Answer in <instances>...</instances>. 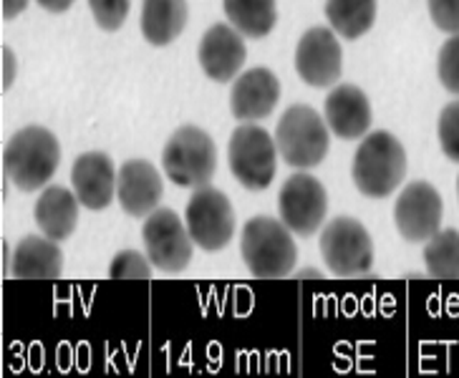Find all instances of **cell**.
<instances>
[{
    "label": "cell",
    "mask_w": 459,
    "mask_h": 378,
    "mask_svg": "<svg viewBox=\"0 0 459 378\" xmlns=\"http://www.w3.org/2000/svg\"><path fill=\"white\" fill-rule=\"evenodd\" d=\"M437 134H439V147L446 159L459 164V101H452L442 108Z\"/></svg>",
    "instance_id": "cell-25"
},
{
    "label": "cell",
    "mask_w": 459,
    "mask_h": 378,
    "mask_svg": "<svg viewBox=\"0 0 459 378\" xmlns=\"http://www.w3.org/2000/svg\"><path fill=\"white\" fill-rule=\"evenodd\" d=\"M281 99V82L268 68L257 66L245 71L232 83L230 91V111L240 122H260L271 116Z\"/></svg>",
    "instance_id": "cell-13"
},
{
    "label": "cell",
    "mask_w": 459,
    "mask_h": 378,
    "mask_svg": "<svg viewBox=\"0 0 459 378\" xmlns=\"http://www.w3.org/2000/svg\"><path fill=\"white\" fill-rule=\"evenodd\" d=\"M325 18L346 41H356L377 21V0H325Z\"/></svg>",
    "instance_id": "cell-21"
},
{
    "label": "cell",
    "mask_w": 459,
    "mask_h": 378,
    "mask_svg": "<svg viewBox=\"0 0 459 378\" xmlns=\"http://www.w3.org/2000/svg\"><path fill=\"white\" fill-rule=\"evenodd\" d=\"M64 272V253L51 237L26 235L15 245L11 275L18 280H58Z\"/></svg>",
    "instance_id": "cell-18"
},
{
    "label": "cell",
    "mask_w": 459,
    "mask_h": 378,
    "mask_svg": "<svg viewBox=\"0 0 459 378\" xmlns=\"http://www.w3.org/2000/svg\"><path fill=\"white\" fill-rule=\"evenodd\" d=\"M296 71L313 89L333 86L343 71V51L333 28H308L296 48Z\"/></svg>",
    "instance_id": "cell-12"
},
{
    "label": "cell",
    "mask_w": 459,
    "mask_h": 378,
    "mask_svg": "<svg viewBox=\"0 0 459 378\" xmlns=\"http://www.w3.org/2000/svg\"><path fill=\"white\" fill-rule=\"evenodd\" d=\"M162 176L144 159H129L117 175V197L129 217H149L162 202Z\"/></svg>",
    "instance_id": "cell-16"
},
{
    "label": "cell",
    "mask_w": 459,
    "mask_h": 378,
    "mask_svg": "<svg viewBox=\"0 0 459 378\" xmlns=\"http://www.w3.org/2000/svg\"><path fill=\"white\" fill-rule=\"evenodd\" d=\"M230 26L247 39H265L275 28V0H222Z\"/></svg>",
    "instance_id": "cell-22"
},
{
    "label": "cell",
    "mask_w": 459,
    "mask_h": 378,
    "mask_svg": "<svg viewBox=\"0 0 459 378\" xmlns=\"http://www.w3.org/2000/svg\"><path fill=\"white\" fill-rule=\"evenodd\" d=\"M278 154L293 169H313L328 154V124L318 111L306 104H296L285 111L275 126Z\"/></svg>",
    "instance_id": "cell-5"
},
{
    "label": "cell",
    "mask_w": 459,
    "mask_h": 378,
    "mask_svg": "<svg viewBox=\"0 0 459 378\" xmlns=\"http://www.w3.org/2000/svg\"><path fill=\"white\" fill-rule=\"evenodd\" d=\"M152 260L144 257L136 250H122L119 255H114L108 265V275L114 280H149L152 278Z\"/></svg>",
    "instance_id": "cell-24"
},
{
    "label": "cell",
    "mask_w": 459,
    "mask_h": 378,
    "mask_svg": "<svg viewBox=\"0 0 459 378\" xmlns=\"http://www.w3.org/2000/svg\"><path fill=\"white\" fill-rule=\"evenodd\" d=\"M15 79V56L11 48H3V89H11Z\"/></svg>",
    "instance_id": "cell-29"
},
{
    "label": "cell",
    "mask_w": 459,
    "mask_h": 378,
    "mask_svg": "<svg viewBox=\"0 0 459 378\" xmlns=\"http://www.w3.org/2000/svg\"><path fill=\"white\" fill-rule=\"evenodd\" d=\"M457 194H459V179H457Z\"/></svg>",
    "instance_id": "cell-33"
},
{
    "label": "cell",
    "mask_w": 459,
    "mask_h": 378,
    "mask_svg": "<svg viewBox=\"0 0 459 378\" xmlns=\"http://www.w3.org/2000/svg\"><path fill=\"white\" fill-rule=\"evenodd\" d=\"M117 175L114 172V162L104 151H86L82 154L74 169H71V185H74V194L79 197V202L86 210H107L114 192H117Z\"/></svg>",
    "instance_id": "cell-15"
},
{
    "label": "cell",
    "mask_w": 459,
    "mask_h": 378,
    "mask_svg": "<svg viewBox=\"0 0 459 378\" xmlns=\"http://www.w3.org/2000/svg\"><path fill=\"white\" fill-rule=\"evenodd\" d=\"M245 54L247 51H245L243 33L232 26L217 23L203 36L197 58H200V66L207 73V79L217 83H228L240 73Z\"/></svg>",
    "instance_id": "cell-14"
},
{
    "label": "cell",
    "mask_w": 459,
    "mask_h": 378,
    "mask_svg": "<svg viewBox=\"0 0 459 378\" xmlns=\"http://www.w3.org/2000/svg\"><path fill=\"white\" fill-rule=\"evenodd\" d=\"M162 167L177 187L200 189L210 185L217 169V147L212 136L200 126H179L164 144Z\"/></svg>",
    "instance_id": "cell-4"
},
{
    "label": "cell",
    "mask_w": 459,
    "mask_h": 378,
    "mask_svg": "<svg viewBox=\"0 0 459 378\" xmlns=\"http://www.w3.org/2000/svg\"><path fill=\"white\" fill-rule=\"evenodd\" d=\"M321 255L336 278H364L374 265V243L353 217H336L321 232Z\"/></svg>",
    "instance_id": "cell-7"
},
{
    "label": "cell",
    "mask_w": 459,
    "mask_h": 378,
    "mask_svg": "<svg viewBox=\"0 0 459 378\" xmlns=\"http://www.w3.org/2000/svg\"><path fill=\"white\" fill-rule=\"evenodd\" d=\"M28 0H3V18L5 21H13L18 15L26 11Z\"/></svg>",
    "instance_id": "cell-30"
},
{
    "label": "cell",
    "mask_w": 459,
    "mask_h": 378,
    "mask_svg": "<svg viewBox=\"0 0 459 378\" xmlns=\"http://www.w3.org/2000/svg\"><path fill=\"white\" fill-rule=\"evenodd\" d=\"M351 176L364 197H389L406 176V151L402 142L389 132H371L353 154Z\"/></svg>",
    "instance_id": "cell-3"
},
{
    "label": "cell",
    "mask_w": 459,
    "mask_h": 378,
    "mask_svg": "<svg viewBox=\"0 0 459 378\" xmlns=\"http://www.w3.org/2000/svg\"><path fill=\"white\" fill-rule=\"evenodd\" d=\"M39 5L48 13H64L74 5V0H39Z\"/></svg>",
    "instance_id": "cell-31"
},
{
    "label": "cell",
    "mask_w": 459,
    "mask_h": 378,
    "mask_svg": "<svg viewBox=\"0 0 459 378\" xmlns=\"http://www.w3.org/2000/svg\"><path fill=\"white\" fill-rule=\"evenodd\" d=\"M185 222L195 245L204 253H220L235 235V210L228 194L210 185L192 192Z\"/></svg>",
    "instance_id": "cell-8"
},
{
    "label": "cell",
    "mask_w": 459,
    "mask_h": 378,
    "mask_svg": "<svg viewBox=\"0 0 459 378\" xmlns=\"http://www.w3.org/2000/svg\"><path fill=\"white\" fill-rule=\"evenodd\" d=\"M89 8L101 30H119L129 15L132 0H89Z\"/></svg>",
    "instance_id": "cell-26"
},
{
    "label": "cell",
    "mask_w": 459,
    "mask_h": 378,
    "mask_svg": "<svg viewBox=\"0 0 459 378\" xmlns=\"http://www.w3.org/2000/svg\"><path fill=\"white\" fill-rule=\"evenodd\" d=\"M324 119L338 139H361L371 126V101L359 86L341 83L325 99Z\"/></svg>",
    "instance_id": "cell-17"
},
{
    "label": "cell",
    "mask_w": 459,
    "mask_h": 378,
    "mask_svg": "<svg viewBox=\"0 0 459 378\" xmlns=\"http://www.w3.org/2000/svg\"><path fill=\"white\" fill-rule=\"evenodd\" d=\"M230 172L250 192L271 187L278 169V144L263 126L243 124L230 136Z\"/></svg>",
    "instance_id": "cell-6"
},
{
    "label": "cell",
    "mask_w": 459,
    "mask_h": 378,
    "mask_svg": "<svg viewBox=\"0 0 459 378\" xmlns=\"http://www.w3.org/2000/svg\"><path fill=\"white\" fill-rule=\"evenodd\" d=\"M437 73H439V82L446 91L459 96V36H452L442 46L439 61H437Z\"/></svg>",
    "instance_id": "cell-27"
},
{
    "label": "cell",
    "mask_w": 459,
    "mask_h": 378,
    "mask_svg": "<svg viewBox=\"0 0 459 378\" xmlns=\"http://www.w3.org/2000/svg\"><path fill=\"white\" fill-rule=\"evenodd\" d=\"M61 162V147L54 132L26 126L15 132L3 151V172L21 192H36L51 182Z\"/></svg>",
    "instance_id": "cell-1"
},
{
    "label": "cell",
    "mask_w": 459,
    "mask_h": 378,
    "mask_svg": "<svg viewBox=\"0 0 459 378\" xmlns=\"http://www.w3.org/2000/svg\"><path fill=\"white\" fill-rule=\"evenodd\" d=\"M434 26L449 36H459V0H427Z\"/></svg>",
    "instance_id": "cell-28"
},
{
    "label": "cell",
    "mask_w": 459,
    "mask_h": 378,
    "mask_svg": "<svg viewBox=\"0 0 459 378\" xmlns=\"http://www.w3.org/2000/svg\"><path fill=\"white\" fill-rule=\"evenodd\" d=\"M142 240L152 265L162 272H182L192 262L195 240L175 210H154L142 228Z\"/></svg>",
    "instance_id": "cell-9"
},
{
    "label": "cell",
    "mask_w": 459,
    "mask_h": 378,
    "mask_svg": "<svg viewBox=\"0 0 459 378\" xmlns=\"http://www.w3.org/2000/svg\"><path fill=\"white\" fill-rule=\"evenodd\" d=\"M240 253L247 271L263 280L288 278L298 262L293 232L283 222L268 215H257L245 222L240 235Z\"/></svg>",
    "instance_id": "cell-2"
},
{
    "label": "cell",
    "mask_w": 459,
    "mask_h": 378,
    "mask_svg": "<svg viewBox=\"0 0 459 378\" xmlns=\"http://www.w3.org/2000/svg\"><path fill=\"white\" fill-rule=\"evenodd\" d=\"M79 197L66 187H46L33 207L39 230L56 243L68 240L79 222Z\"/></svg>",
    "instance_id": "cell-19"
},
{
    "label": "cell",
    "mask_w": 459,
    "mask_h": 378,
    "mask_svg": "<svg viewBox=\"0 0 459 378\" xmlns=\"http://www.w3.org/2000/svg\"><path fill=\"white\" fill-rule=\"evenodd\" d=\"M298 278H321V272H316V271H306V272H300Z\"/></svg>",
    "instance_id": "cell-32"
},
{
    "label": "cell",
    "mask_w": 459,
    "mask_h": 378,
    "mask_svg": "<svg viewBox=\"0 0 459 378\" xmlns=\"http://www.w3.org/2000/svg\"><path fill=\"white\" fill-rule=\"evenodd\" d=\"M442 197L429 182H409L394 204V222L406 243H429L442 225Z\"/></svg>",
    "instance_id": "cell-11"
},
{
    "label": "cell",
    "mask_w": 459,
    "mask_h": 378,
    "mask_svg": "<svg viewBox=\"0 0 459 378\" xmlns=\"http://www.w3.org/2000/svg\"><path fill=\"white\" fill-rule=\"evenodd\" d=\"M427 275L434 280H459V232L439 230L424 245Z\"/></svg>",
    "instance_id": "cell-23"
},
{
    "label": "cell",
    "mask_w": 459,
    "mask_h": 378,
    "mask_svg": "<svg viewBox=\"0 0 459 378\" xmlns=\"http://www.w3.org/2000/svg\"><path fill=\"white\" fill-rule=\"evenodd\" d=\"M187 0H144L142 3V36L152 46H169L187 26Z\"/></svg>",
    "instance_id": "cell-20"
},
{
    "label": "cell",
    "mask_w": 459,
    "mask_h": 378,
    "mask_svg": "<svg viewBox=\"0 0 459 378\" xmlns=\"http://www.w3.org/2000/svg\"><path fill=\"white\" fill-rule=\"evenodd\" d=\"M281 222L298 237H311L321 230L328 212V194L324 185L308 172H296L285 179L278 194Z\"/></svg>",
    "instance_id": "cell-10"
}]
</instances>
